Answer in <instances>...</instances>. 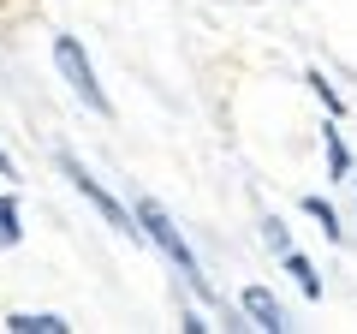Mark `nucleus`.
Wrapping results in <instances>:
<instances>
[{
	"label": "nucleus",
	"instance_id": "obj_10",
	"mask_svg": "<svg viewBox=\"0 0 357 334\" xmlns=\"http://www.w3.org/2000/svg\"><path fill=\"white\" fill-rule=\"evenodd\" d=\"M304 84H310V90H316V96H321V102H328V114H333V119H340V114H345V102H340V90H333V84H328V78H321V72H310V78H304Z\"/></svg>",
	"mask_w": 357,
	"mask_h": 334
},
{
	"label": "nucleus",
	"instance_id": "obj_7",
	"mask_svg": "<svg viewBox=\"0 0 357 334\" xmlns=\"http://www.w3.org/2000/svg\"><path fill=\"white\" fill-rule=\"evenodd\" d=\"M280 263H286V275L298 281V293H304V298H321V275H316V263H310L304 251H286Z\"/></svg>",
	"mask_w": 357,
	"mask_h": 334
},
{
	"label": "nucleus",
	"instance_id": "obj_11",
	"mask_svg": "<svg viewBox=\"0 0 357 334\" xmlns=\"http://www.w3.org/2000/svg\"><path fill=\"white\" fill-rule=\"evenodd\" d=\"M262 239L274 245V251H280V257H286V251H292V233H286V227H280V221H274V215L262 221Z\"/></svg>",
	"mask_w": 357,
	"mask_h": 334
},
{
	"label": "nucleus",
	"instance_id": "obj_3",
	"mask_svg": "<svg viewBox=\"0 0 357 334\" xmlns=\"http://www.w3.org/2000/svg\"><path fill=\"white\" fill-rule=\"evenodd\" d=\"M60 173H66V180H72V185H77V191H84L96 209H102V221H107V227H119V233H131V239H137V215H131V209L119 203V197L107 191V185L96 180V173H89L84 161H77V155H60Z\"/></svg>",
	"mask_w": 357,
	"mask_h": 334
},
{
	"label": "nucleus",
	"instance_id": "obj_4",
	"mask_svg": "<svg viewBox=\"0 0 357 334\" xmlns=\"http://www.w3.org/2000/svg\"><path fill=\"white\" fill-rule=\"evenodd\" d=\"M238 305H244V317H250L256 328H268V334H280V328H286V310L274 305V293H268V286H244Z\"/></svg>",
	"mask_w": 357,
	"mask_h": 334
},
{
	"label": "nucleus",
	"instance_id": "obj_9",
	"mask_svg": "<svg viewBox=\"0 0 357 334\" xmlns=\"http://www.w3.org/2000/svg\"><path fill=\"white\" fill-rule=\"evenodd\" d=\"M18 239H24V221H18V197H6V191H0V245L13 251Z\"/></svg>",
	"mask_w": 357,
	"mask_h": 334
},
{
	"label": "nucleus",
	"instance_id": "obj_12",
	"mask_svg": "<svg viewBox=\"0 0 357 334\" xmlns=\"http://www.w3.org/2000/svg\"><path fill=\"white\" fill-rule=\"evenodd\" d=\"M0 180H18V167H13V155L0 150Z\"/></svg>",
	"mask_w": 357,
	"mask_h": 334
},
{
	"label": "nucleus",
	"instance_id": "obj_5",
	"mask_svg": "<svg viewBox=\"0 0 357 334\" xmlns=\"http://www.w3.org/2000/svg\"><path fill=\"white\" fill-rule=\"evenodd\" d=\"M6 328H13V334H72V322L54 317V310H13Z\"/></svg>",
	"mask_w": 357,
	"mask_h": 334
},
{
	"label": "nucleus",
	"instance_id": "obj_6",
	"mask_svg": "<svg viewBox=\"0 0 357 334\" xmlns=\"http://www.w3.org/2000/svg\"><path fill=\"white\" fill-rule=\"evenodd\" d=\"M321 150H328V173L333 180H351V150H345V131L333 126V119L321 126Z\"/></svg>",
	"mask_w": 357,
	"mask_h": 334
},
{
	"label": "nucleus",
	"instance_id": "obj_1",
	"mask_svg": "<svg viewBox=\"0 0 357 334\" xmlns=\"http://www.w3.org/2000/svg\"><path fill=\"white\" fill-rule=\"evenodd\" d=\"M131 215H137V233H143V239H149L155 251H161V257L173 263L185 281H191V293H203V298H208V275H203V263H197V251L185 245V233L173 227V215H167L155 197H137V209H131Z\"/></svg>",
	"mask_w": 357,
	"mask_h": 334
},
{
	"label": "nucleus",
	"instance_id": "obj_13",
	"mask_svg": "<svg viewBox=\"0 0 357 334\" xmlns=\"http://www.w3.org/2000/svg\"><path fill=\"white\" fill-rule=\"evenodd\" d=\"M351 185H357V180H351Z\"/></svg>",
	"mask_w": 357,
	"mask_h": 334
},
{
	"label": "nucleus",
	"instance_id": "obj_8",
	"mask_svg": "<svg viewBox=\"0 0 357 334\" xmlns=\"http://www.w3.org/2000/svg\"><path fill=\"white\" fill-rule=\"evenodd\" d=\"M304 215H310V221H316V227H321V233H328V239H333V245H340V239H345V227H340V215H333V203H328V197H304Z\"/></svg>",
	"mask_w": 357,
	"mask_h": 334
},
{
	"label": "nucleus",
	"instance_id": "obj_2",
	"mask_svg": "<svg viewBox=\"0 0 357 334\" xmlns=\"http://www.w3.org/2000/svg\"><path fill=\"white\" fill-rule=\"evenodd\" d=\"M54 66H60V78L72 84V96L89 108V114L114 119V102H107V90L96 84V66H89V54H84V42H77V36H54Z\"/></svg>",
	"mask_w": 357,
	"mask_h": 334
}]
</instances>
